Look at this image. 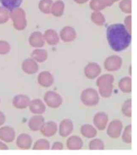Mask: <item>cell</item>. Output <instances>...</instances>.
Returning a JSON list of instances; mask_svg holds the SVG:
<instances>
[{"label":"cell","mask_w":137,"mask_h":155,"mask_svg":"<svg viewBox=\"0 0 137 155\" xmlns=\"http://www.w3.org/2000/svg\"><path fill=\"white\" fill-rule=\"evenodd\" d=\"M107 36L110 47L115 51L124 50L131 43V35L121 23L110 25L107 28Z\"/></svg>","instance_id":"obj_1"},{"label":"cell","mask_w":137,"mask_h":155,"mask_svg":"<svg viewBox=\"0 0 137 155\" xmlns=\"http://www.w3.org/2000/svg\"><path fill=\"white\" fill-rule=\"evenodd\" d=\"M9 16L15 29L20 31L25 29L27 22L25 19V13L23 9L19 7L15 8L10 11Z\"/></svg>","instance_id":"obj_2"},{"label":"cell","mask_w":137,"mask_h":155,"mask_svg":"<svg viewBox=\"0 0 137 155\" xmlns=\"http://www.w3.org/2000/svg\"><path fill=\"white\" fill-rule=\"evenodd\" d=\"M81 100L86 106L92 107L97 105L99 102V95L95 89L87 88L82 92Z\"/></svg>","instance_id":"obj_3"},{"label":"cell","mask_w":137,"mask_h":155,"mask_svg":"<svg viewBox=\"0 0 137 155\" xmlns=\"http://www.w3.org/2000/svg\"><path fill=\"white\" fill-rule=\"evenodd\" d=\"M44 101L48 107L52 109H57L60 107L62 103L61 96L57 92L49 91L44 96Z\"/></svg>","instance_id":"obj_4"},{"label":"cell","mask_w":137,"mask_h":155,"mask_svg":"<svg viewBox=\"0 0 137 155\" xmlns=\"http://www.w3.org/2000/svg\"><path fill=\"white\" fill-rule=\"evenodd\" d=\"M122 128V123L120 120H113L110 122L108 126L107 134L112 138H118L120 136Z\"/></svg>","instance_id":"obj_5"},{"label":"cell","mask_w":137,"mask_h":155,"mask_svg":"<svg viewBox=\"0 0 137 155\" xmlns=\"http://www.w3.org/2000/svg\"><path fill=\"white\" fill-rule=\"evenodd\" d=\"M15 134L13 128L5 126L0 128V139L6 143H10L14 140Z\"/></svg>","instance_id":"obj_6"},{"label":"cell","mask_w":137,"mask_h":155,"mask_svg":"<svg viewBox=\"0 0 137 155\" xmlns=\"http://www.w3.org/2000/svg\"><path fill=\"white\" fill-rule=\"evenodd\" d=\"M93 124L100 130H104L106 128L108 121V116L104 112H99L93 117Z\"/></svg>","instance_id":"obj_7"},{"label":"cell","mask_w":137,"mask_h":155,"mask_svg":"<svg viewBox=\"0 0 137 155\" xmlns=\"http://www.w3.org/2000/svg\"><path fill=\"white\" fill-rule=\"evenodd\" d=\"M32 143V140L31 137L27 134H21L17 137L16 145L20 149H29L31 147Z\"/></svg>","instance_id":"obj_8"},{"label":"cell","mask_w":137,"mask_h":155,"mask_svg":"<svg viewBox=\"0 0 137 155\" xmlns=\"http://www.w3.org/2000/svg\"><path fill=\"white\" fill-rule=\"evenodd\" d=\"M57 124L55 122L48 121L44 123L40 129L42 134L47 137H52L57 131Z\"/></svg>","instance_id":"obj_9"},{"label":"cell","mask_w":137,"mask_h":155,"mask_svg":"<svg viewBox=\"0 0 137 155\" xmlns=\"http://www.w3.org/2000/svg\"><path fill=\"white\" fill-rule=\"evenodd\" d=\"M74 129V124L71 120L65 119L60 123L59 126V133L63 137H66L72 134Z\"/></svg>","instance_id":"obj_10"},{"label":"cell","mask_w":137,"mask_h":155,"mask_svg":"<svg viewBox=\"0 0 137 155\" xmlns=\"http://www.w3.org/2000/svg\"><path fill=\"white\" fill-rule=\"evenodd\" d=\"M111 83V81L98 82L97 86L99 87V94L104 98H108L112 95L113 86Z\"/></svg>","instance_id":"obj_11"},{"label":"cell","mask_w":137,"mask_h":155,"mask_svg":"<svg viewBox=\"0 0 137 155\" xmlns=\"http://www.w3.org/2000/svg\"><path fill=\"white\" fill-rule=\"evenodd\" d=\"M29 97L24 94H18L14 97L12 104L15 108L17 109H25L29 106L30 103Z\"/></svg>","instance_id":"obj_12"},{"label":"cell","mask_w":137,"mask_h":155,"mask_svg":"<svg viewBox=\"0 0 137 155\" xmlns=\"http://www.w3.org/2000/svg\"><path fill=\"white\" fill-rule=\"evenodd\" d=\"M30 111L35 114H41L44 113L46 107L44 103L39 99H35L30 101L29 105Z\"/></svg>","instance_id":"obj_13"},{"label":"cell","mask_w":137,"mask_h":155,"mask_svg":"<svg viewBox=\"0 0 137 155\" xmlns=\"http://www.w3.org/2000/svg\"><path fill=\"white\" fill-rule=\"evenodd\" d=\"M22 69L25 73L29 75L35 74L38 70V64L32 58H28L23 61Z\"/></svg>","instance_id":"obj_14"},{"label":"cell","mask_w":137,"mask_h":155,"mask_svg":"<svg viewBox=\"0 0 137 155\" xmlns=\"http://www.w3.org/2000/svg\"><path fill=\"white\" fill-rule=\"evenodd\" d=\"M44 123V118L42 116L35 115L29 120L28 126L32 131H37L40 130Z\"/></svg>","instance_id":"obj_15"},{"label":"cell","mask_w":137,"mask_h":155,"mask_svg":"<svg viewBox=\"0 0 137 155\" xmlns=\"http://www.w3.org/2000/svg\"><path fill=\"white\" fill-rule=\"evenodd\" d=\"M66 145L68 149L70 150H79L82 148L83 142L79 137L72 136L67 140Z\"/></svg>","instance_id":"obj_16"},{"label":"cell","mask_w":137,"mask_h":155,"mask_svg":"<svg viewBox=\"0 0 137 155\" xmlns=\"http://www.w3.org/2000/svg\"><path fill=\"white\" fill-rule=\"evenodd\" d=\"M38 82L42 87H50L53 83V79L52 76L48 72H42L39 74L38 77Z\"/></svg>","instance_id":"obj_17"},{"label":"cell","mask_w":137,"mask_h":155,"mask_svg":"<svg viewBox=\"0 0 137 155\" xmlns=\"http://www.w3.org/2000/svg\"><path fill=\"white\" fill-rule=\"evenodd\" d=\"M80 131L84 137L89 139L95 137L97 133L96 129L93 126L89 124L82 125Z\"/></svg>","instance_id":"obj_18"},{"label":"cell","mask_w":137,"mask_h":155,"mask_svg":"<svg viewBox=\"0 0 137 155\" xmlns=\"http://www.w3.org/2000/svg\"><path fill=\"white\" fill-rule=\"evenodd\" d=\"M23 0H0V3L4 8L8 10L11 11L18 8L22 4Z\"/></svg>","instance_id":"obj_19"},{"label":"cell","mask_w":137,"mask_h":155,"mask_svg":"<svg viewBox=\"0 0 137 155\" xmlns=\"http://www.w3.org/2000/svg\"><path fill=\"white\" fill-rule=\"evenodd\" d=\"M49 149V142L43 139H39L36 141L32 148L33 150H47Z\"/></svg>","instance_id":"obj_20"},{"label":"cell","mask_w":137,"mask_h":155,"mask_svg":"<svg viewBox=\"0 0 137 155\" xmlns=\"http://www.w3.org/2000/svg\"><path fill=\"white\" fill-rule=\"evenodd\" d=\"M89 148L91 150H103L105 149V144L100 139H94L89 143Z\"/></svg>","instance_id":"obj_21"},{"label":"cell","mask_w":137,"mask_h":155,"mask_svg":"<svg viewBox=\"0 0 137 155\" xmlns=\"http://www.w3.org/2000/svg\"><path fill=\"white\" fill-rule=\"evenodd\" d=\"M132 126L131 124L127 125L125 127L123 132L122 139L123 142L127 144H130L132 143Z\"/></svg>","instance_id":"obj_22"},{"label":"cell","mask_w":137,"mask_h":155,"mask_svg":"<svg viewBox=\"0 0 137 155\" xmlns=\"http://www.w3.org/2000/svg\"><path fill=\"white\" fill-rule=\"evenodd\" d=\"M40 33L38 32H33L29 38V44L33 47H39L41 46L39 43V39L40 36Z\"/></svg>","instance_id":"obj_23"},{"label":"cell","mask_w":137,"mask_h":155,"mask_svg":"<svg viewBox=\"0 0 137 155\" xmlns=\"http://www.w3.org/2000/svg\"><path fill=\"white\" fill-rule=\"evenodd\" d=\"M122 111L123 114L128 117L132 116V99L129 98L125 101L122 107Z\"/></svg>","instance_id":"obj_24"},{"label":"cell","mask_w":137,"mask_h":155,"mask_svg":"<svg viewBox=\"0 0 137 155\" xmlns=\"http://www.w3.org/2000/svg\"><path fill=\"white\" fill-rule=\"evenodd\" d=\"M10 18L8 10L4 7L0 6V24H4Z\"/></svg>","instance_id":"obj_25"},{"label":"cell","mask_w":137,"mask_h":155,"mask_svg":"<svg viewBox=\"0 0 137 155\" xmlns=\"http://www.w3.org/2000/svg\"><path fill=\"white\" fill-rule=\"evenodd\" d=\"M120 90L124 93H129L132 91L131 82L122 81L120 82L119 84Z\"/></svg>","instance_id":"obj_26"},{"label":"cell","mask_w":137,"mask_h":155,"mask_svg":"<svg viewBox=\"0 0 137 155\" xmlns=\"http://www.w3.org/2000/svg\"><path fill=\"white\" fill-rule=\"evenodd\" d=\"M10 50V45L8 42L4 40H0V54H6Z\"/></svg>","instance_id":"obj_27"},{"label":"cell","mask_w":137,"mask_h":155,"mask_svg":"<svg viewBox=\"0 0 137 155\" xmlns=\"http://www.w3.org/2000/svg\"><path fill=\"white\" fill-rule=\"evenodd\" d=\"M51 0H41L39 3V7L40 10L43 12H47L49 8L52 5Z\"/></svg>","instance_id":"obj_28"},{"label":"cell","mask_w":137,"mask_h":155,"mask_svg":"<svg viewBox=\"0 0 137 155\" xmlns=\"http://www.w3.org/2000/svg\"><path fill=\"white\" fill-rule=\"evenodd\" d=\"M63 148V145L62 143L59 142H56L53 144L52 146V150H62Z\"/></svg>","instance_id":"obj_29"},{"label":"cell","mask_w":137,"mask_h":155,"mask_svg":"<svg viewBox=\"0 0 137 155\" xmlns=\"http://www.w3.org/2000/svg\"><path fill=\"white\" fill-rule=\"evenodd\" d=\"M6 121V117L2 111H0V126H2Z\"/></svg>","instance_id":"obj_30"},{"label":"cell","mask_w":137,"mask_h":155,"mask_svg":"<svg viewBox=\"0 0 137 155\" xmlns=\"http://www.w3.org/2000/svg\"><path fill=\"white\" fill-rule=\"evenodd\" d=\"M0 150H8V148L5 143H2V142L0 141Z\"/></svg>","instance_id":"obj_31"}]
</instances>
